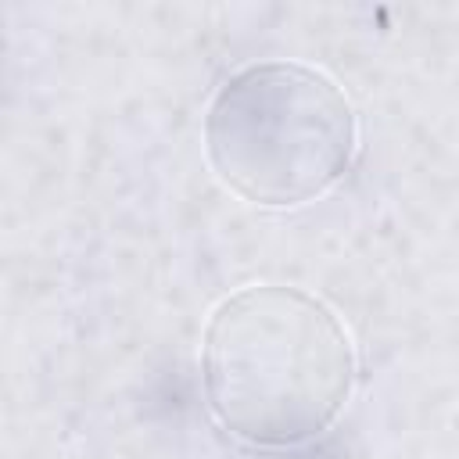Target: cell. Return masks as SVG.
Returning <instances> with one entry per match:
<instances>
[{"instance_id": "cell-1", "label": "cell", "mask_w": 459, "mask_h": 459, "mask_svg": "<svg viewBox=\"0 0 459 459\" xmlns=\"http://www.w3.org/2000/svg\"><path fill=\"white\" fill-rule=\"evenodd\" d=\"M201 373L222 430L255 448H294L330 430L348 405L355 348L319 298L255 283L208 316Z\"/></svg>"}, {"instance_id": "cell-2", "label": "cell", "mask_w": 459, "mask_h": 459, "mask_svg": "<svg viewBox=\"0 0 459 459\" xmlns=\"http://www.w3.org/2000/svg\"><path fill=\"white\" fill-rule=\"evenodd\" d=\"M359 147L344 90L301 61H258L233 72L204 111L212 172L244 201L294 208L333 190Z\"/></svg>"}]
</instances>
